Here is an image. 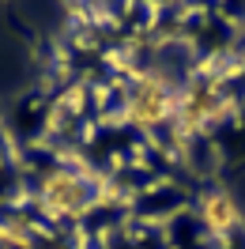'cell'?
<instances>
[{"label": "cell", "mask_w": 245, "mask_h": 249, "mask_svg": "<svg viewBox=\"0 0 245 249\" xmlns=\"http://www.w3.org/2000/svg\"><path fill=\"white\" fill-rule=\"evenodd\" d=\"M98 181L87 166H72V162H57L49 166L38 185H34V204L38 212L53 223H64V219H83L94 208V193H98Z\"/></svg>", "instance_id": "cell-1"}, {"label": "cell", "mask_w": 245, "mask_h": 249, "mask_svg": "<svg viewBox=\"0 0 245 249\" xmlns=\"http://www.w3.org/2000/svg\"><path fill=\"white\" fill-rule=\"evenodd\" d=\"M177 91L174 79L166 72H140L128 91H124V102H121V117L124 124H132L140 132H155L162 124L174 121V109H177Z\"/></svg>", "instance_id": "cell-2"}, {"label": "cell", "mask_w": 245, "mask_h": 249, "mask_svg": "<svg viewBox=\"0 0 245 249\" xmlns=\"http://www.w3.org/2000/svg\"><path fill=\"white\" fill-rule=\"evenodd\" d=\"M227 109V94H223V79L219 76H196L189 79V87L177 91V109H174V132L177 140H192L200 132H208Z\"/></svg>", "instance_id": "cell-3"}, {"label": "cell", "mask_w": 245, "mask_h": 249, "mask_svg": "<svg viewBox=\"0 0 245 249\" xmlns=\"http://www.w3.org/2000/svg\"><path fill=\"white\" fill-rule=\"evenodd\" d=\"M200 227L211 234V238H230V234L242 227V208L234 200V193L227 189H208L204 196H200Z\"/></svg>", "instance_id": "cell-4"}, {"label": "cell", "mask_w": 245, "mask_h": 249, "mask_svg": "<svg viewBox=\"0 0 245 249\" xmlns=\"http://www.w3.org/2000/svg\"><path fill=\"white\" fill-rule=\"evenodd\" d=\"M38 242V223L23 212H4L0 215V246L4 249H34Z\"/></svg>", "instance_id": "cell-5"}, {"label": "cell", "mask_w": 245, "mask_h": 249, "mask_svg": "<svg viewBox=\"0 0 245 249\" xmlns=\"http://www.w3.org/2000/svg\"><path fill=\"white\" fill-rule=\"evenodd\" d=\"M8 162H12V151H8V140H0V174H4Z\"/></svg>", "instance_id": "cell-6"}]
</instances>
